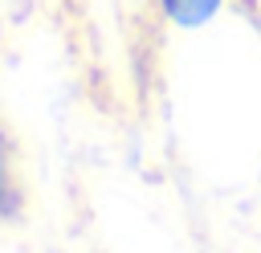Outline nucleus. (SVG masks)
I'll return each instance as SVG.
<instances>
[{
  "label": "nucleus",
  "mask_w": 261,
  "mask_h": 253,
  "mask_svg": "<svg viewBox=\"0 0 261 253\" xmlns=\"http://www.w3.org/2000/svg\"><path fill=\"white\" fill-rule=\"evenodd\" d=\"M224 0H159V8L175 20V24H204Z\"/></svg>",
  "instance_id": "1"
},
{
  "label": "nucleus",
  "mask_w": 261,
  "mask_h": 253,
  "mask_svg": "<svg viewBox=\"0 0 261 253\" xmlns=\"http://www.w3.org/2000/svg\"><path fill=\"white\" fill-rule=\"evenodd\" d=\"M16 208H20V188H16V175H12V155H8L4 127H0V216H12Z\"/></svg>",
  "instance_id": "2"
}]
</instances>
